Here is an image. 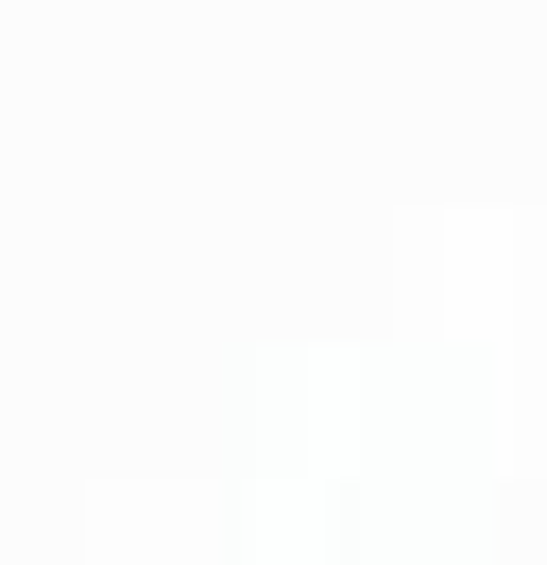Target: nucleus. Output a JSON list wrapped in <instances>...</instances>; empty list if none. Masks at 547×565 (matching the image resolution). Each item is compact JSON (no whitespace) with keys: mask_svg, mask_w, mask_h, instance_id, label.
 I'll return each instance as SVG.
<instances>
[]
</instances>
